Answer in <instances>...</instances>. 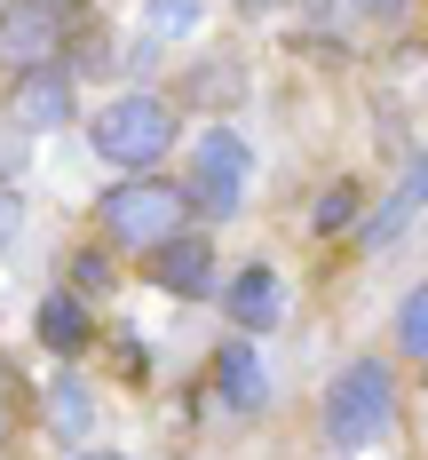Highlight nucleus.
Masks as SVG:
<instances>
[{
    "instance_id": "18",
    "label": "nucleus",
    "mask_w": 428,
    "mask_h": 460,
    "mask_svg": "<svg viewBox=\"0 0 428 460\" xmlns=\"http://www.w3.org/2000/svg\"><path fill=\"white\" fill-rule=\"evenodd\" d=\"M357 8H373V16H405V0H357Z\"/></svg>"
},
{
    "instance_id": "12",
    "label": "nucleus",
    "mask_w": 428,
    "mask_h": 460,
    "mask_svg": "<svg viewBox=\"0 0 428 460\" xmlns=\"http://www.w3.org/2000/svg\"><path fill=\"white\" fill-rule=\"evenodd\" d=\"M421 183H428V167H421V159H413V167H405V190H397V199L380 207V223L365 230V246H389L397 230H405V223H413V215H421Z\"/></svg>"
},
{
    "instance_id": "8",
    "label": "nucleus",
    "mask_w": 428,
    "mask_h": 460,
    "mask_svg": "<svg viewBox=\"0 0 428 460\" xmlns=\"http://www.w3.org/2000/svg\"><path fill=\"white\" fill-rule=\"evenodd\" d=\"M214 389H223L231 413H262V405H270V373H262V358H254L246 341H223V349H214Z\"/></svg>"
},
{
    "instance_id": "17",
    "label": "nucleus",
    "mask_w": 428,
    "mask_h": 460,
    "mask_svg": "<svg viewBox=\"0 0 428 460\" xmlns=\"http://www.w3.org/2000/svg\"><path fill=\"white\" fill-rule=\"evenodd\" d=\"M8 429H16V373L0 366V437H8Z\"/></svg>"
},
{
    "instance_id": "13",
    "label": "nucleus",
    "mask_w": 428,
    "mask_h": 460,
    "mask_svg": "<svg viewBox=\"0 0 428 460\" xmlns=\"http://www.w3.org/2000/svg\"><path fill=\"white\" fill-rule=\"evenodd\" d=\"M357 207H365V190H357V183H333L326 199H318L310 230H318V238H333V230H349V223H357Z\"/></svg>"
},
{
    "instance_id": "10",
    "label": "nucleus",
    "mask_w": 428,
    "mask_h": 460,
    "mask_svg": "<svg viewBox=\"0 0 428 460\" xmlns=\"http://www.w3.org/2000/svg\"><path fill=\"white\" fill-rule=\"evenodd\" d=\"M88 333H95V318L72 302V294H48V302H40V341L56 349V358H80V349H88Z\"/></svg>"
},
{
    "instance_id": "1",
    "label": "nucleus",
    "mask_w": 428,
    "mask_h": 460,
    "mask_svg": "<svg viewBox=\"0 0 428 460\" xmlns=\"http://www.w3.org/2000/svg\"><path fill=\"white\" fill-rule=\"evenodd\" d=\"M88 0H0V64L8 72H64L88 40Z\"/></svg>"
},
{
    "instance_id": "11",
    "label": "nucleus",
    "mask_w": 428,
    "mask_h": 460,
    "mask_svg": "<svg viewBox=\"0 0 428 460\" xmlns=\"http://www.w3.org/2000/svg\"><path fill=\"white\" fill-rule=\"evenodd\" d=\"M48 420H56V437H64V445H88V420H95L88 381H56V389H48Z\"/></svg>"
},
{
    "instance_id": "5",
    "label": "nucleus",
    "mask_w": 428,
    "mask_h": 460,
    "mask_svg": "<svg viewBox=\"0 0 428 460\" xmlns=\"http://www.w3.org/2000/svg\"><path fill=\"white\" fill-rule=\"evenodd\" d=\"M246 175H254V159H246V143L238 128H206L198 136V159H190V207H206L214 223H231L238 207H246Z\"/></svg>"
},
{
    "instance_id": "9",
    "label": "nucleus",
    "mask_w": 428,
    "mask_h": 460,
    "mask_svg": "<svg viewBox=\"0 0 428 460\" xmlns=\"http://www.w3.org/2000/svg\"><path fill=\"white\" fill-rule=\"evenodd\" d=\"M8 111H16V128H64V119H72V88H64V72H16Z\"/></svg>"
},
{
    "instance_id": "15",
    "label": "nucleus",
    "mask_w": 428,
    "mask_h": 460,
    "mask_svg": "<svg viewBox=\"0 0 428 460\" xmlns=\"http://www.w3.org/2000/svg\"><path fill=\"white\" fill-rule=\"evenodd\" d=\"M143 24L151 32H190L198 24V0H159V8H143Z\"/></svg>"
},
{
    "instance_id": "3",
    "label": "nucleus",
    "mask_w": 428,
    "mask_h": 460,
    "mask_svg": "<svg viewBox=\"0 0 428 460\" xmlns=\"http://www.w3.org/2000/svg\"><path fill=\"white\" fill-rule=\"evenodd\" d=\"M95 223L111 230L119 246H159V238H175V230H190V199L183 183H167L159 167L151 175H127V183H111L103 199H95Z\"/></svg>"
},
{
    "instance_id": "7",
    "label": "nucleus",
    "mask_w": 428,
    "mask_h": 460,
    "mask_svg": "<svg viewBox=\"0 0 428 460\" xmlns=\"http://www.w3.org/2000/svg\"><path fill=\"white\" fill-rule=\"evenodd\" d=\"M223 302H231V318L246 325V333H270V325L285 318V286H278L270 262H246V270L231 278V294H223Z\"/></svg>"
},
{
    "instance_id": "14",
    "label": "nucleus",
    "mask_w": 428,
    "mask_h": 460,
    "mask_svg": "<svg viewBox=\"0 0 428 460\" xmlns=\"http://www.w3.org/2000/svg\"><path fill=\"white\" fill-rule=\"evenodd\" d=\"M397 341H405V358L428 349V286H413V294L397 302Z\"/></svg>"
},
{
    "instance_id": "20",
    "label": "nucleus",
    "mask_w": 428,
    "mask_h": 460,
    "mask_svg": "<svg viewBox=\"0 0 428 460\" xmlns=\"http://www.w3.org/2000/svg\"><path fill=\"white\" fill-rule=\"evenodd\" d=\"M238 8H278V0H238Z\"/></svg>"
},
{
    "instance_id": "19",
    "label": "nucleus",
    "mask_w": 428,
    "mask_h": 460,
    "mask_svg": "<svg viewBox=\"0 0 428 460\" xmlns=\"http://www.w3.org/2000/svg\"><path fill=\"white\" fill-rule=\"evenodd\" d=\"M72 460H119V453H103V445H72Z\"/></svg>"
},
{
    "instance_id": "16",
    "label": "nucleus",
    "mask_w": 428,
    "mask_h": 460,
    "mask_svg": "<svg viewBox=\"0 0 428 460\" xmlns=\"http://www.w3.org/2000/svg\"><path fill=\"white\" fill-rule=\"evenodd\" d=\"M16 238H24V190H16L8 175H0V254H8Z\"/></svg>"
},
{
    "instance_id": "2",
    "label": "nucleus",
    "mask_w": 428,
    "mask_h": 460,
    "mask_svg": "<svg viewBox=\"0 0 428 460\" xmlns=\"http://www.w3.org/2000/svg\"><path fill=\"white\" fill-rule=\"evenodd\" d=\"M88 143H95V159H111L127 175H151L167 159V143H175V103L167 95H119V103H103L88 119Z\"/></svg>"
},
{
    "instance_id": "6",
    "label": "nucleus",
    "mask_w": 428,
    "mask_h": 460,
    "mask_svg": "<svg viewBox=\"0 0 428 460\" xmlns=\"http://www.w3.org/2000/svg\"><path fill=\"white\" fill-rule=\"evenodd\" d=\"M143 270H151V286H167V294L198 302V294H214V246L190 238V230H175V238L143 246Z\"/></svg>"
},
{
    "instance_id": "4",
    "label": "nucleus",
    "mask_w": 428,
    "mask_h": 460,
    "mask_svg": "<svg viewBox=\"0 0 428 460\" xmlns=\"http://www.w3.org/2000/svg\"><path fill=\"white\" fill-rule=\"evenodd\" d=\"M389 420H397V373L380 366V358H357V366L326 389V445H333V453L380 445Z\"/></svg>"
}]
</instances>
